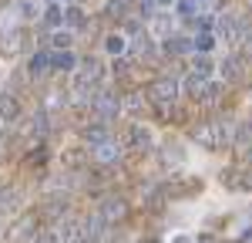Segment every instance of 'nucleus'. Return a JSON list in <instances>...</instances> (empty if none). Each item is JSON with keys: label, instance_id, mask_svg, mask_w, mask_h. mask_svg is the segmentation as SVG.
Instances as JSON below:
<instances>
[{"label": "nucleus", "instance_id": "10", "mask_svg": "<svg viewBox=\"0 0 252 243\" xmlns=\"http://www.w3.org/2000/svg\"><path fill=\"white\" fill-rule=\"evenodd\" d=\"M182 88H185V91H189V95H195V98H198V95H202V88H205V78H198V75H189V78L182 81Z\"/></svg>", "mask_w": 252, "mask_h": 243}, {"label": "nucleus", "instance_id": "4", "mask_svg": "<svg viewBox=\"0 0 252 243\" xmlns=\"http://www.w3.org/2000/svg\"><path fill=\"white\" fill-rule=\"evenodd\" d=\"M128 142H131V149H138V152H148L152 149V132L145 125H131L128 128Z\"/></svg>", "mask_w": 252, "mask_h": 243}, {"label": "nucleus", "instance_id": "2", "mask_svg": "<svg viewBox=\"0 0 252 243\" xmlns=\"http://www.w3.org/2000/svg\"><path fill=\"white\" fill-rule=\"evenodd\" d=\"M148 95H152L158 105H172V101L178 98V81L175 78H158V81H152Z\"/></svg>", "mask_w": 252, "mask_h": 243}, {"label": "nucleus", "instance_id": "16", "mask_svg": "<svg viewBox=\"0 0 252 243\" xmlns=\"http://www.w3.org/2000/svg\"><path fill=\"white\" fill-rule=\"evenodd\" d=\"M88 142H91V149H94L101 142H108V132H104V128H88Z\"/></svg>", "mask_w": 252, "mask_h": 243}, {"label": "nucleus", "instance_id": "6", "mask_svg": "<svg viewBox=\"0 0 252 243\" xmlns=\"http://www.w3.org/2000/svg\"><path fill=\"white\" fill-rule=\"evenodd\" d=\"M118 156H121V149H118V142H101V145H94V159L97 162H118Z\"/></svg>", "mask_w": 252, "mask_h": 243}, {"label": "nucleus", "instance_id": "23", "mask_svg": "<svg viewBox=\"0 0 252 243\" xmlns=\"http://www.w3.org/2000/svg\"><path fill=\"white\" fill-rule=\"evenodd\" d=\"M34 243H58V237H51V233H44V237H37Z\"/></svg>", "mask_w": 252, "mask_h": 243}, {"label": "nucleus", "instance_id": "29", "mask_svg": "<svg viewBox=\"0 0 252 243\" xmlns=\"http://www.w3.org/2000/svg\"><path fill=\"white\" fill-rule=\"evenodd\" d=\"M249 3H252V0H249Z\"/></svg>", "mask_w": 252, "mask_h": 243}, {"label": "nucleus", "instance_id": "19", "mask_svg": "<svg viewBox=\"0 0 252 243\" xmlns=\"http://www.w3.org/2000/svg\"><path fill=\"white\" fill-rule=\"evenodd\" d=\"M64 20H67L71 27H78V24H81L84 17H81V10H78V7H67V10H64Z\"/></svg>", "mask_w": 252, "mask_h": 243}, {"label": "nucleus", "instance_id": "11", "mask_svg": "<svg viewBox=\"0 0 252 243\" xmlns=\"http://www.w3.org/2000/svg\"><path fill=\"white\" fill-rule=\"evenodd\" d=\"M192 47H195V51H202V54H205V51H212V47H215V34H209V31H205V34L192 38Z\"/></svg>", "mask_w": 252, "mask_h": 243}, {"label": "nucleus", "instance_id": "20", "mask_svg": "<svg viewBox=\"0 0 252 243\" xmlns=\"http://www.w3.org/2000/svg\"><path fill=\"white\" fill-rule=\"evenodd\" d=\"M44 20H47V24H61V20H64V14H61L58 3H51V7H47V17H44Z\"/></svg>", "mask_w": 252, "mask_h": 243}, {"label": "nucleus", "instance_id": "28", "mask_svg": "<svg viewBox=\"0 0 252 243\" xmlns=\"http://www.w3.org/2000/svg\"><path fill=\"white\" fill-rule=\"evenodd\" d=\"M148 243H152V240H148Z\"/></svg>", "mask_w": 252, "mask_h": 243}, {"label": "nucleus", "instance_id": "26", "mask_svg": "<svg viewBox=\"0 0 252 243\" xmlns=\"http://www.w3.org/2000/svg\"><path fill=\"white\" fill-rule=\"evenodd\" d=\"M246 149H249V152H246V159H249V162H252V145H246Z\"/></svg>", "mask_w": 252, "mask_h": 243}, {"label": "nucleus", "instance_id": "21", "mask_svg": "<svg viewBox=\"0 0 252 243\" xmlns=\"http://www.w3.org/2000/svg\"><path fill=\"white\" fill-rule=\"evenodd\" d=\"M54 47H64V51H67V47H71V34H67V31H58V34H54Z\"/></svg>", "mask_w": 252, "mask_h": 243}, {"label": "nucleus", "instance_id": "7", "mask_svg": "<svg viewBox=\"0 0 252 243\" xmlns=\"http://www.w3.org/2000/svg\"><path fill=\"white\" fill-rule=\"evenodd\" d=\"M17 200H20L17 189H0V213H14L17 209Z\"/></svg>", "mask_w": 252, "mask_h": 243}, {"label": "nucleus", "instance_id": "8", "mask_svg": "<svg viewBox=\"0 0 252 243\" xmlns=\"http://www.w3.org/2000/svg\"><path fill=\"white\" fill-rule=\"evenodd\" d=\"M51 64H54L58 71H74V64H78V58H74L71 51H61V54H54V58H51Z\"/></svg>", "mask_w": 252, "mask_h": 243}, {"label": "nucleus", "instance_id": "14", "mask_svg": "<svg viewBox=\"0 0 252 243\" xmlns=\"http://www.w3.org/2000/svg\"><path fill=\"white\" fill-rule=\"evenodd\" d=\"M0 115L10 122L14 115H17V101H14V98H0Z\"/></svg>", "mask_w": 252, "mask_h": 243}, {"label": "nucleus", "instance_id": "15", "mask_svg": "<svg viewBox=\"0 0 252 243\" xmlns=\"http://www.w3.org/2000/svg\"><path fill=\"white\" fill-rule=\"evenodd\" d=\"M195 10H198V3L195 0H178V17H195Z\"/></svg>", "mask_w": 252, "mask_h": 243}, {"label": "nucleus", "instance_id": "25", "mask_svg": "<svg viewBox=\"0 0 252 243\" xmlns=\"http://www.w3.org/2000/svg\"><path fill=\"white\" fill-rule=\"evenodd\" d=\"M172 243H189V237H175V240Z\"/></svg>", "mask_w": 252, "mask_h": 243}, {"label": "nucleus", "instance_id": "3", "mask_svg": "<svg viewBox=\"0 0 252 243\" xmlns=\"http://www.w3.org/2000/svg\"><path fill=\"white\" fill-rule=\"evenodd\" d=\"M219 34H222L225 40H239V34H242V20L235 17L232 10L222 14V17H219Z\"/></svg>", "mask_w": 252, "mask_h": 243}, {"label": "nucleus", "instance_id": "12", "mask_svg": "<svg viewBox=\"0 0 252 243\" xmlns=\"http://www.w3.org/2000/svg\"><path fill=\"white\" fill-rule=\"evenodd\" d=\"M47 54H44V51H37V54H34V58H31V75H34V78H37V75H44V71H47Z\"/></svg>", "mask_w": 252, "mask_h": 243}, {"label": "nucleus", "instance_id": "24", "mask_svg": "<svg viewBox=\"0 0 252 243\" xmlns=\"http://www.w3.org/2000/svg\"><path fill=\"white\" fill-rule=\"evenodd\" d=\"M195 3H198V10H202V7H209V3H212V0H195Z\"/></svg>", "mask_w": 252, "mask_h": 243}, {"label": "nucleus", "instance_id": "27", "mask_svg": "<svg viewBox=\"0 0 252 243\" xmlns=\"http://www.w3.org/2000/svg\"><path fill=\"white\" fill-rule=\"evenodd\" d=\"M158 3H172V0H158Z\"/></svg>", "mask_w": 252, "mask_h": 243}, {"label": "nucleus", "instance_id": "17", "mask_svg": "<svg viewBox=\"0 0 252 243\" xmlns=\"http://www.w3.org/2000/svg\"><path fill=\"white\" fill-rule=\"evenodd\" d=\"M192 71L198 75V78H205V75L212 71V61H209V58H195V68H192Z\"/></svg>", "mask_w": 252, "mask_h": 243}, {"label": "nucleus", "instance_id": "22", "mask_svg": "<svg viewBox=\"0 0 252 243\" xmlns=\"http://www.w3.org/2000/svg\"><path fill=\"white\" fill-rule=\"evenodd\" d=\"M165 149H168V152H165V162H182L185 159V156L178 152V145H165Z\"/></svg>", "mask_w": 252, "mask_h": 243}, {"label": "nucleus", "instance_id": "1", "mask_svg": "<svg viewBox=\"0 0 252 243\" xmlns=\"http://www.w3.org/2000/svg\"><path fill=\"white\" fill-rule=\"evenodd\" d=\"M91 105H94V112H97V119H101V125H108V122L118 115V108H121L118 95H111V91H97L94 98H91Z\"/></svg>", "mask_w": 252, "mask_h": 243}, {"label": "nucleus", "instance_id": "5", "mask_svg": "<svg viewBox=\"0 0 252 243\" xmlns=\"http://www.w3.org/2000/svg\"><path fill=\"white\" fill-rule=\"evenodd\" d=\"M125 209H128L125 200H104V206H101V220L111 226V223H118L121 216H125Z\"/></svg>", "mask_w": 252, "mask_h": 243}, {"label": "nucleus", "instance_id": "18", "mask_svg": "<svg viewBox=\"0 0 252 243\" xmlns=\"http://www.w3.org/2000/svg\"><path fill=\"white\" fill-rule=\"evenodd\" d=\"M108 51H111V54H121V51H125V38H121V34H111V38H108Z\"/></svg>", "mask_w": 252, "mask_h": 243}, {"label": "nucleus", "instance_id": "9", "mask_svg": "<svg viewBox=\"0 0 252 243\" xmlns=\"http://www.w3.org/2000/svg\"><path fill=\"white\" fill-rule=\"evenodd\" d=\"M222 75H225L229 81L242 78V61H239V58H225V61H222Z\"/></svg>", "mask_w": 252, "mask_h": 243}, {"label": "nucleus", "instance_id": "13", "mask_svg": "<svg viewBox=\"0 0 252 243\" xmlns=\"http://www.w3.org/2000/svg\"><path fill=\"white\" fill-rule=\"evenodd\" d=\"M172 54H185V51H192V40H185V38H168V44H165Z\"/></svg>", "mask_w": 252, "mask_h": 243}]
</instances>
